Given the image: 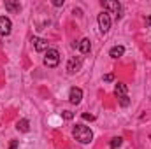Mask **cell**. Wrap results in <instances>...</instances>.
Masks as SVG:
<instances>
[{
    "label": "cell",
    "instance_id": "cell-1",
    "mask_svg": "<svg viewBox=\"0 0 151 149\" xmlns=\"http://www.w3.org/2000/svg\"><path fill=\"white\" fill-rule=\"evenodd\" d=\"M72 135L76 137V140H79L81 144H90L91 139H93V133L88 126L84 125H76L74 130H72Z\"/></svg>",
    "mask_w": 151,
    "mask_h": 149
},
{
    "label": "cell",
    "instance_id": "cell-15",
    "mask_svg": "<svg viewBox=\"0 0 151 149\" xmlns=\"http://www.w3.org/2000/svg\"><path fill=\"white\" fill-rule=\"evenodd\" d=\"M118 100H119V105H121V107H128V105H130V98H128V95H125V97H118Z\"/></svg>",
    "mask_w": 151,
    "mask_h": 149
},
{
    "label": "cell",
    "instance_id": "cell-13",
    "mask_svg": "<svg viewBox=\"0 0 151 149\" xmlns=\"http://www.w3.org/2000/svg\"><path fill=\"white\" fill-rule=\"evenodd\" d=\"M16 128H18L19 132H28V130H30V126H28V121H27V119H19V121H18V125H16Z\"/></svg>",
    "mask_w": 151,
    "mask_h": 149
},
{
    "label": "cell",
    "instance_id": "cell-10",
    "mask_svg": "<svg viewBox=\"0 0 151 149\" xmlns=\"http://www.w3.org/2000/svg\"><path fill=\"white\" fill-rule=\"evenodd\" d=\"M77 49L83 53V54H86V53H90V49H91V44H90V39H81L79 42H77Z\"/></svg>",
    "mask_w": 151,
    "mask_h": 149
},
{
    "label": "cell",
    "instance_id": "cell-5",
    "mask_svg": "<svg viewBox=\"0 0 151 149\" xmlns=\"http://www.w3.org/2000/svg\"><path fill=\"white\" fill-rule=\"evenodd\" d=\"M11 28H12L11 19L5 18V16H0V35H9L11 34Z\"/></svg>",
    "mask_w": 151,
    "mask_h": 149
},
{
    "label": "cell",
    "instance_id": "cell-11",
    "mask_svg": "<svg viewBox=\"0 0 151 149\" xmlns=\"http://www.w3.org/2000/svg\"><path fill=\"white\" fill-rule=\"evenodd\" d=\"M123 53H125V47L123 46H114V47H111V51H109V56L111 58H121Z\"/></svg>",
    "mask_w": 151,
    "mask_h": 149
},
{
    "label": "cell",
    "instance_id": "cell-9",
    "mask_svg": "<svg viewBox=\"0 0 151 149\" xmlns=\"http://www.w3.org/2000/svg\"><path fill=\"white\" fill-rule=\"evenodd\" d=\"M32 42H34V47H35V51H39V53L47 49V40H46V39L34 37V39H32Z\"/></svg>",
    "mask_w": 151,
    "mask_h": 149
},
{
    "label": "cell",
    "instance_id": "cell-12",
    "mask_svg": "<svg viewBox=\"0 0 151 149\" xmlns=\"http://www.w3.org/2000/svg\"><path fill=\"white\" fill-rule=\"evenodd\" d=\"M114 93H116V97H125V95H127V84L118 82L116 88H114Z\"/></svg>",
    "mask_w": 151,
    "mask_h": 149
},
{
    "label": "cell",
    "instance_id": "cell-17",
    "mask_svg": "<svg viewBox=\"0 0 151 149\" xmlns=\"http://www.w3.org/2000/svg\"><path fill=\"white\" fill-rule=\"evenodd\" d=\"M18 146H19V142H18V140H11V144H9V149H18Z\"/></svg>",
    "mask_w": 151,
    "mask_h": 149
},
{
    "label": "cell",
    "instance_id": "cell-8",
    "mask_svg": "<svg viewBox=\"0 0 151 149\" xmlns=\"http://www.w3.org/2000/svg\"><path fill=\"white\" fill-rule=\"evenodd\" d=\"M5 9H7L9 12L16 14V12H19V11H21V4H19V2H16V0H5Z\"/></svg>",
    "mask_w": 151,
    "mask_h": 149
},
{
    "label": "cell",
    "instance_id": "cell-6",
    "mask_svg": "<svg viewBox=\"0 0 151 149\" xmlns=\"http://www.w3.org/2000/svg\"><path fill=\"white\" fill-rule=\"evenodd\" d=\"M81 65H83V58H81V56H77V58H70L69 63H67V70H69L70 74H74V72H77V70L81 69Z\"/></svg>",
    "mask_w": 151,
    "mask_h": 149
},
{
    "label": "cell",
    "instance_id": "cell-14",
    "mask_svg": "<svg viewBox=\"0 0 151 149\" xmlns=\"http://www.w3.org/2000/svg\"><path fill=\"white\" fill-rule=\"evenodd\" d=\"M121 144H123V139H121V137H114L113 140H111V144H109V146H111V149H118Z\"/></svg>",
    "mask_w": 151,
    "mask_h": 149
},
{
    "label": "cell",
    "instance_id": "cell-18",
    "mask_svg": "<svg viewBox=\"0 0 151 149\" xmlns=\"http://www.w3.org/2000/svg\"><path fill=\"white\" fill-rule=\"evenodd\" d=\"M104 81H106V82H111V81H114V75L113 74H106L104 75Z\"/></svg>",
    "mask_w": 151,
    "mask_h": 149
},
{
    "label": "cell",
    "instance_id": "cell-16",
    "mask_svg": "<svg viewBox=\"0 0 151 149\" xmlns=\"http://www.w3.org/2000/svg\"><path fill=\"white\" fill-rule=\"evenodd\" d=\"M62 117H63V119H67V121H70V119L74 117V112H70V111H63V112H62Z\"/></svg>",
    "mask_w": 151,
    "mask_h": 149
},
{
    "label": "cell",
    "instance_id": "cell-19",
    "mask_svg": "<svg viewBox=\"0 0 151 149\" xmlns=\"http://www.w3.org/2000/svg\"><path fill=\"white\" fill-rule=\"evenodd\" d=\"M83 119H90V121H93V119H95V116H93V114H86V112H84V114H83Z\"/></svg>",
    "mask_w": 151,
    "mask_h": 149
},
{
    "label": "cell",
    "instance_id": "cell-3",
    "mask_svg": "<svg viewBox=\"0 0 151 149\" xmlns=\"http://www.w3.org/2000/svg\"><path fill=\"white\" fill-rule=\"evenodd\" d=\"M99 27H100V32L102 34H107L109 32V28H111V16H109L107 11H104V12L99 14Z\"/></svg>",
    "mask_w": 151,
    "mask_h": 149
},
{
    "label": "cell",
    "instance_id": "cell-7",
    "mask_svg": "<svg viewBox=\"0 0 151 149\" xmlns=\"http://www.w3.org/2000/svg\"><path fill=\"white\" fill-rule=\"evenodd\" d=\"M81 98H83V91H81V88H70V93H69V100L72 102V104H79L81 102Z\"/></svg>",
    "mask_w": 151,
    "mask_h": 149
},
{
    "label": "cell",
    "instance_id": "cell-20",
    "mask_svg": "<svg viewBox=\"0 0 151 149\" xmlns=\"http://www.w3.org/2000/svg\"><path fill=\"white\" fill-rule=\"evenodd\" d=\"M53 5L55 7H62L63 5V0H53Z\"/></svg>",
    "mask_w": 151,
    "mask_h": 149
},
{
    "label": "cell",
    "instance_id": "cell-4",
    "mask_svg": "<svg viewBox=\"0 0 151 149\" xmlns=\"http://www.w3.org/2000/svg\"><path fill=\"white\" fill-rule=\"evenodd\" d=\"M104 7H106L107 11H111L113 14H116L118 19L121 18V4H119V2H116V0H106V2H104Z\"/></svg>",
    "mask_w": 151,
    "mask_h": 149
},
{
    "label": "cell",
    "instance_id": "cell-2",
    "mask_svg": "<svg viewBox=\"0 0 151 149\" xmlns=\"http://www.w3.org/2000/svg\"><path fill=\"white\" fill-rule=\"evenodd\" d=\"M58 63H60V53H58V49H47V53L44 56V65L49 67V69H53Z\"/></svg>",
    "mask_w": 151,
    "mask_h": 149
}]
</instances>
